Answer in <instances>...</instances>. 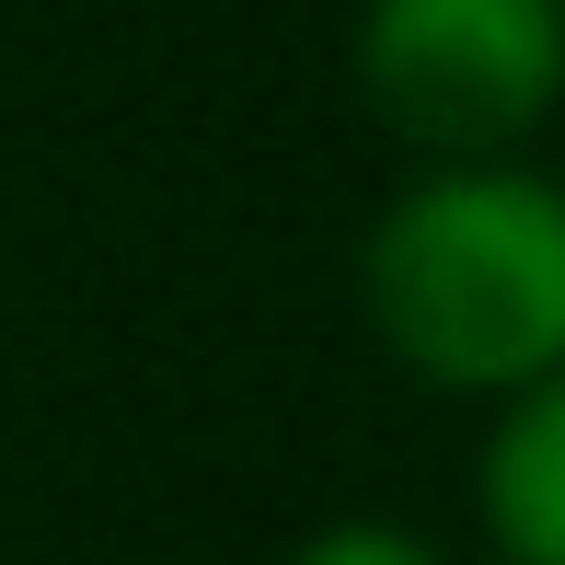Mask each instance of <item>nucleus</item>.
Segmentation results:
<instances>
[{
	"label": "nucleus",
	"instance_id": "f257e3e1",
	"mask_svg": "<svg viewBox=\"0 0 565 565\" xmlns=\"http://www.w3.org/2000/svg\"><path fill=\"white\" fill-rule=\"evenodd\" d=\"M358 312L427 393L565 370V185L531 162H427L358 243Z\"/></svg>",
	"mask_w": 565,
	"mask_h": 565
},
{
	"label": "nucleus",
	"instance_id": "f03ea898",
	"mask_svg": "<svg viewBox=\"0 0 565 565\" xmlns=\"http://www.w3.org/2000/svg\"><path fill=\"white\" fill-rule=\"evenodd\" d=\"M347 58L416 162H520L565 105V0H358Z\"/></svg>",
	"mask_w": 565,
	"mask_h": 565
},
{
	"label": "nucleus",
	"instance_id": "7ed1b4c3",
	"mask_svg": "<svg viewBox=\"0 0 565 565\" xmlns=\"http://www.w3.org/2000/svg\"><path fill=\"white\" fill-rule=\"evenodd\" d=\"M473 520L497 565H565V370L497 393L473 450Z\"/></svg>",
	"mask_w": 565,
	"mask_h": 565
},
{
	"label": "nucleus",
	"instance_id": "20e7f679",
	"mask_svg": "<svg viewBox=\"0 0 565 565\" xmlns=\"http://www.w3.org/2000/svg\"><path fill=\"white\" fill-rule=\"evenodd\" d=\"M277 565H450L427 531H404V520H335V531H312V543H289Z\"/></svg>",
	"mask_w": 565,
	"mask_h": 565
}]
</instances>
